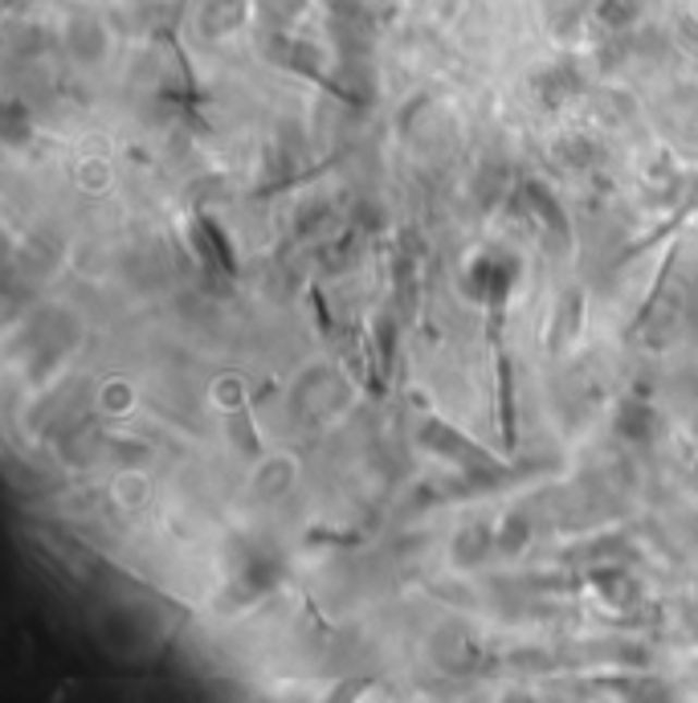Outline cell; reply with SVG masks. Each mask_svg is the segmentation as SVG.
Returning a JSON list of instances; mask_svg holds the SVG:
<instances>
[{
	"mask_svg": "<svg viewBox=\"0 0 698 703\" xmlns=\"http://www.w3.org/2000/svg\"><path fill=\"white\" fill-rule=\"evenodd\" d=\"M368 687H372V679H347V683L331 695V703H356V695H364Z\"/></svg>",
	"mask_w": 698,
	"mask_h": 703,
	"instance_id": "obj_1",
	"label": "cell"
}]
</instances>
